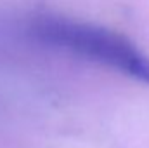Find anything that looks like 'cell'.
<instances>
[{
  "instance_id": "obj_1",
  "label": "cell",
  "mask_w": 149,
  "mask_h": 148,
  "mask_svg": "<svg viewBox=\"0 0 149 148\" xmlns=\"http://www.w3.org/2000/svg\"><path fill=\"white\" fill-rule=\"evenodd\" d=\"M26 32L42 45L70 52L149 85V56L114 30L68 16L37 14L28 19Z\"/></svg>"
}]
</instances>
